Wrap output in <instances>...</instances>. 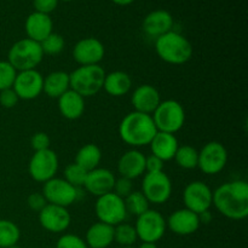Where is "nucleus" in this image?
<instances>
[{"instance_id": "423d86ee", "label": "nucleus", "mask_w": 248, "mask_h": 248, "mask_svg": "<svg viewBox=\"0 0 248 248\" xmlns=\"http://www.w3.org/2000/svg\"><path fill=\"white\" fill-rule=\"evenodd\" d=\"M152 119L159 132L174 135L184 126L186 111L179 102L174 99H166L161 101V103L157 106L152 114Z\"/></svg>"}, {"instance_id": "9d476101", "label": "nucleus", "mask_w": 248, "mask_h": 248, "mask_svg": "<svg viewBox=\"0 0 248 248\" xmlns=\"http://www.w3.org/2000/svg\"><path fill=\"white\" fill-rule=\"evenodd\" d=\"M228 162L227 148L217 140L206 143L199 152L198 167L208 176H215L224 170Z\"/></svg>"}, {"instance_id": "bb28decb", "label": "nucleus", "mask_w": 248, "mask_h": 248, "mask_svg": "<svg viewBox=\"0 0 248 248\" xmlns=\"http://www.w3.org/2000/svg\"><path fill=\"white\" fill-rule=\"evenodd\" d=\"M70 90L69 74L62 70L52 72L44 78L43 92L50 98H60L63 93Z\"/></svg>"}, {"instance_id": "37998d69", "label": "nucleus", "mask_w": 248, "mask_h": 248, "mask_svg": "<svg viewBox=\"0 0 248 248\" xmlns=\"http://www.w3.org/2000/svg\"><path fill=\"white\" fill-rule=\"evenodd\" d=\"M199 220H200V224L203 223V224H207L212 220V215L210 213V211H205V212L200 213L199 215Z\"/></svg>"}, {"instance_id": "2eb2a0df", "label": "nucleus", "mask_w": 248, "mask_h": 248, "mask_svg": "<svg viewBox=\"0 0 248 248\" xmlns=\"http://www.w3.org/2000/svg\"><path fill=\"white\" fill-rule=\"evenodd\" d=\"M39 222L46 232L61 234L69 228L72 217L67 207L47 203L39 212Z\"/></svg>"}, {"instance_id": "4c0bfd02", "label": "nucleus", "mask_w": 248, "mask_h": 248, "mask_svg": "<svg viewBox=\"0 0 248 248\" xmlns=\"http://www.w3.org/2000/svg\"><path fill=\"white\" fill-rule=\"evenodd\" d=\"M132 181L125 177H120L119 179H115V184H114L113 193H115L116 195L120 196V198L125 199L126 196L130 195L132 193Z\"/></svg>"}, {"instance_id": "a211bd4d", "label": "nucleus", "mask_w": 248, "mask_h": 248, "mask_svg": "<svg viewBox=\"0 0 248 248\" xmlns=\"http://www.w3.org/2000/svg\"><path fill=\"white\" fill-rule=\"evenodd\" d=\"M115 179V176L110 170L97 167V169L87 172L84 186L91 195L99 198V196L113 191Z\"/></svg>"}, {"instance_id": "a19ab883", "label": "nucleus", "mask_w": 248, "mask_h": 248, "mask_svg": "<svg viewBox=\"0 0 248 248\" xmlns=\"http://www.w3.org/2000/svg\"><path fill=\"white\" fill-rule=\"evenodd\" d=\"M27 203H28V207L31 211H34V212H40L47 205V201L44 198L43 193H33L27 199Z\"/></svg>"}, {"instance_id": "1a4fd4ad", "label": "nucleus", "mask_w": 248, "mask_h": 248, "mask_svg": "<svg viewBox=\"0 0 248 248\" xmlns=\"http://www.w3.org/2000/svg\"><path fill=\"white\" fill-rule=\"evenodd\" d=\"M135 229L138 239L142 240V242L156 244L164 237L166 232V219L157 211L148 210L143 215L138 216Z\"/></svg>"}, {"instance_id": "4be33fe9", "label": "nucleus", "mask_w": 248, "mask_h": 248, "mask_svg": "<svg viewBox=\"0 0 248 248\" xmlns=\"http://www.w3.org/2000/svg\"><path fill=\"white\" fill-rule=\"evenodd\" d=\"M53 23L50 15L40 14L35 12L29 15L24 23V29H26L27 38L31 40L41 43L47 35L52 33Z\"/></svg>"}, {"instance_id": "c85d7f7f", "label": "nucleus", "mask_w": 248, "mask_h": 248, "mask_svg": "<svg viewBox=\"0 0 248 248\" xmlns=\"http://www.w3.org/2000/svg\"><path fill=\"white\" fill-rule=\"evenodd\" d=\"M21 239V230L9 219H0V248H9L18 244Z\"/></svg>"}, {"instance_id": "c9c22d12", "label": "nucleus", "mask_w": 248, "mask_h": 248, "mask_svg": "<svg viewBox=\"0 0 248 248\" xmlns=\"http://www.w3.org/2000/svg\"><path fill=\"white\" fill-rule=\"evenodd\" d=\"M56 248H89L84 239L74 234H64L57 240Z\"/></svg>"}, {"instance_id": "4468645a", "label": "nucleus", "mask_w": 248, "mask_h": 248, "mask_svg": "<svg viewBox=\"0 0 248 248\" xmlns=\"http://www.w3.org/2000/svg\"><path fill=\"white\" fill-rule=\"evenodd\" d=\"M44 77L36 69L17 72L16 79L14 82V91L19 99L31 101L40 96L43 92Z\"/></svg>"}, {"instance_id": "412c9836", "label": "nucleus", "mask_w": 248, "mask_h": 248, "mask_svg": "<svg viewBox=\"0 0 248 248\" xmlns=\"http://www.w3.org/2000/svg\"><path fill=\"white\" fill-rule=\"evenodd\" d=\"M118 172L121 177L138 178L145 172V155L137 149H131L120 156L118 161Z\"/></svg>"}, {"instance_id": "9b49d317", "label": "nucleus", "mask_w": 248, "mask_h": 248, "mask_svg": "<svg viewBox=\"0 0 248 248\" xmlns=\"http://www.w3.org/2000/svg\"><path fill=\"white\" fill-rule=\"evenodd\" d=\"M58 156L53 150L46 149L34 152L28 165V171L31 178L39 183H46L55 178L58 171Z\"/></svg>"}, {"instance_id": "e433bc0d", "label": "nucleus", "mask_w": 248, "mask_h": 248, "mask_svg": "<svg viewBox=\"0 0 248 248\" xmlns=\"http://www.w3.org/2000/svg\"><path fill=\"white\" fill-rule=\"evenodd\" d=\"M50 137L45 132H36L31 138V145L34 152H41V150L50 149Z\"/></svg>"}, {"instance_id": "f257e3e1", "label": "nucleus", "mask_w": 248, "mask_h": 248, "mask_svg": "<svg viewBox=\"0 0 248 248\" xmlns=\"http://www.w3.org/2000/svg\"><path fill=\"white\" fill-rule=\"evenodd\" d=\"M212 205L229 219H245L248 216L247 182L232 181L218 186L213 191Z\"/></svg>"}, {"instance_id": "39448f33", "label": "nucleus", "mask_w": 248, "mask_h": 248, "mask_svg": "<svg viewBox=\"0 0 248 248\" xmlns=\"http://www.w3.org/2000/svg\"><path fill=\"white\" fill-rule=\"evenodd\" d=\"M44 56L45 55L41 50L40 43L24 38L16 41L10 47L7 62L17 72H24V70L35 69L41 63Z\"/></svg>"}, {"instance_id": "dca6fc26", "label": "nucleus", "mask_w": 248, "mask_h": 248, "mask_svg": "<svg viewBox=\"0 0 248 248\" xmlns=\"http://www.w3.org/2000/svg\"><path fill=\"white\" fill-rule=\"evenodd\" d=\"M104 45L96 38H84L75 44L73 48V58L80 65L99 64L104 58Z\"/></svg>"}, {"instance_id": "ddd939ff", "label": "nucleus", "mask_w": 248, "mask_h": 248, "mask_svg": "<svg viewBox=\"0 0 248 248\" xmlns=\"http://www.w3.org/2000/svg\"><path fill=\"white\" fill-rule=\"evenodd\" d=\"M212 196L213 191L207 184L194 181L184 188L183 202L186 208L199 216L205 211H210L212 206Z\"/></svg>"}, {"instance_id": "7c9ffc66", "label": "nucleus", "mask_w": 248, "mask_h": 248, "mask_svg": "<svg viewBox=\"0 0 248 248\" xmlns=\"http://www.w3.org/2000/svg\"><path fill=\"white\" fill-rule=\"evenodd\" d=\"M177 165L184 170H193L198 167L199 152L190 145H181L173 157Z\"/></svg>"}, {"instance_id": "09e8293b", "label": "nucleus", "mask_w": 248, "mask_h": 248, "mask_svg": "<svg viewBox=\"0 0 248 248\" xmlns=\"http://www.w3.org/2000/svg\"><path fill=\"white\" fill-rule=\"evenodd\" d=\"M62 1H72V0H62Z\"/></svg>"}, {"instance_id": "58836bf2", "label": "nucleus", "mask_w": 248, "mask_h": 248, "mask_svg": "<svg viewBox=\"0 0 248 248\" xmlns=\"http://www.w3.org/2000/svg\"><path fill=\"white\" fill-rule=\"evenodd\" d=\"M19 98L16 94V92L14 91V89H7L0 91V104L4 108L10 109L14 108L17 103H18Z\"/></svg>"}, {"instance_id": "473e14b6", "label": "nucleus", "mask_w": 248, "mask_h": 248, "mask_svg": "<svg viewBox=\"0 0 248 248\" xmlns=\"http://www.w3.org/2000/svg\"><path fill=\"white\" fill-rule=\"evenodd\" d=\"M64 45L65 43L63 36L58 33H53V31L40 43L44 55L50 56H56L62 52L63 48H64Z\"/></svg>"}, {"instance_id": "f8f14e48", "label": "nucleus", "mask_w": 248, "mask_h": 248, "mask_svg": "<svg viewBox=\"0 0 248 248\" xmlns=\"http://www.w3.org/2000/svg\"><path fill=\"white\" fill-rule=\"evenodd\" d=\"M43 195L47 203L68 207L78 200V188L73 186L63 178H52L44 183Z\"/></svg>"}, {"instance_id": "0eeeda50", "label": "nucleus", "mask_w": 248, "mask_h": 248, "mask_svg": "<svg viewBox=\"0 0 248 248\" xmlns=\"http://www.w3.org/2000/svg\"><path fill=\"white\" fill-rule=\"evenodd\" d=\"M94 212L99 222L106 223L111 227L124 223L127 217L124 199L113 191L97 198L94 203Z\"/></svg>"}, {"instance_id": "c756f323", "label": "nucleus", "mask_w": 248, "mask_h": 248, "mask_svg": "<svg viewBox=\"0 0 248 248\" xmlns=\"http://www.w3.org/2000/svg\"><path fill=\"white\" fill-rule=\"evenodd\" d=\"M124 202H125L127 215L130 213V215L136 216V217L150 210L149 201L147 200V198H145L142 191H132L130 195L124 199Z\"/></svg>"}, {"instance_id": "aec40b11", "label": "nucleus", "mask_w": 248, "mask_h": 248, "mask_svg": "<svg viewBox=\"0 0 248 248\" xmlns=\"http://www.w3.org/2000/svg\"><path fill=\"white\" fill-rule=\"evenodd\" d=\"M173 17L166 10H154L145 16L142 28L148 36L159 38L172 31Z\"/></svg>"}, {"instance_id": "c03bdc74", "label": "nucleus", "mask_w": 248, "mask_h": 248, "mask_svg": "<svg viewBox=\"0 0 248 248\" xmlns=\"http://www.w3.org/2000/svg\"><path fill=\"white\" fill-rule=\"evenodd\" d=\"M111 1H113L114 4L119 5V6H127V5L132 4L135 0H111Z\"/></svg>"}, {"instance_id": "393cba45", "label": "nucleus", "mask_w": 248, "mask_h": 248, "mask_svg": "<svg viewBox=\"0 0 248 248\" xmlns=\"http://www.w3.org/2000/svg\"><path fill=\"white\" fill-rule=\"evenodd\" d=\"M89 248H108L114 242V227L97 222L87 229L85 236Z\"/></svg>"}, {"instance_id": "72a5a7b5", "label": "nucleus", "mask_w": 248, "mask_h": 248, "mask_svg": "<svg viewBox=\"0 0 248 248\" xmlns=\"http://www.w3.org/2000/svg\"><path fill=\"white\" fill-rule=\"evenodd\" d=\"M86 177V170H84L81 166L73 162V164H69L64 169V178L63 179L67 181L69 184H72L73 186H75V188H80V186H84Z\"/></svg>"}, {"instance_id": "f3484780", "label": "nucleus", "mask_w": 248, "mask_h": 248, "mask_svg": "<svg viewBox=\"0 0 248 248\" xmlns=\"http://www.w3.org/2000/svg\"><path fill=\"white\" fill-rule=\"evenodd\" d=\"M166 225L173 234L179 236L191 235L200 228V220L196 213L188 208H181L172 213L166 220Z\"/></svg>"}, {"instance_id": "b1692460", "label": "nucleus", "mask_w": 248, "mask_h": 248, "mask_svg": "<svg viewBox=\"0 0 248 248\" xmlns=\"http://www.w3.org/2000/svg\"><path fill=\"white\" fill-rule=\"evenodd\" d=\"M58 109L63 118L77 120L85 111V98L73 90H68L58 98Z\"/></svg>"}, {"instance_id": "6ab92c4d", "label": "nucleus", "mask_w": 248, "mask_h": 248, "mask_svg": "<svg viewBox=\"0 0 248 248\" xmlns=\"http://www.w3.org/2000/svg\"><path fill=\"white\" fill-rule=\"evenodd\" d=\"M131 103L135 108V111L152 115L157 106L161 103V96L157 89L152 85L144 84L138 86L133 91L131 96Z\"/></svg>"}, {"instance_id": "a878e982", "label": "nucleus", "mask_w": 248, "mask_h": 248, "mask_svg": "<svg viewBox=\"0 0 248 248\" xmlns=\"http://www.w3.org/2000/svg\"><path fill=\"white\" fill-rule=\"evenodd\" d=\"M132 87V79L130 75L121 70H115L106 74L103 82L104 91L113 97L125 96Z\"/></svg>"}, {"instance_id": "cd10ccee", "label": "nucleus", "mask_w": 248, "mask_h": 248, "mask_svg": "<svg viewBox=\"0 0 248 248\" xmlns=\"http://www.w3.org/2000/svg\"><path fill=\"white\" fill-rule=\"evenodd\" d=\"M102 160V152L96 144H85L84 147L80 148L75 156V164L81 166L82 169L86 170L87 172L97 169Z\"/></svg>"}, {"instance_id": "49530a36", "label": "nucleus", "mask_w": 248, "mask_h": 248, "mask_svg": "<svg viewBox=\"0 0 248 248\" xmlns=\"http://www.w3.org/2000/svg\"><path fill=\"white\" fill-rule=\"evenodd\" d=\"M9 248H22L21 246H19L18 244H16V245H12V246H10Z\"/></svg>"}, {"instance_id": "de8ad7c7", "label": "nucleus", "mask_w": 248, "mask_h": 248, "mask_svg": "<svg viewBox=\"0 0 248 248\" xmlns=\"http://www.w3.org/2000/svg\"><path fill=\"white\" fill-rule=\"evenodd\" d=\"M121 248H135V247H132V246H131V247H121Z\"/></svg>"}, {"instance_id": "7ed1b4c3", "label": "nucleus", "mask_w": 248, "mask_h": 248, "mask_svg": "<svg viewBox=\"0 0 248 248\" xmlns=\"http://www.w3.org/2000/svg\"><path fill=\"white\" fill-rule=\"evenodd\" d=\"M155 51L164 62L174 65L184 64L193 57V45L190 41L173 31L156 38Z\"/></svg>"}, {"instance_id": "2f4dec72", "label": "nucleus", "mask_w": 248, "mask_h": 248, "mask_svg": "<svg viewBox=\"0 0 248 248\" xmlns=\"http://www.w3.org/2000/svg\"><path fill=\"white\" fill-rule=\"evenodd\" d=\"M138 240L137 232L133 225L127 223H120L114 227V241L121 247H131Z\"/></svg>"}, {"instance_id": "6e6552de", "label": "nucleus", "mask_w": 248, "mask_h": 248, "mask_svg": "<svg viewBox=\"0 0 248 248\" xmlns=\"http://www.w3.org/2000/svg\"><path fill=\"white\" fill-rule=\"evenodd\" d=\"M142 193L154 205H162L172 194V182L164 171L147 172L142 182Z\"/></svg>"}, {"instance_id": "f03ea898", "label": "nucleus", "mask_w": 248, "mask_h": 248, "mask_svg": "<svg viewBox=\"0 0 248 248\" xmlns=\"http://www.w3.org/2000/svg\"><path fill=\"white\" fill-rule=\"evenodd\" d=\"M156 132L152 115L138 111L128 113L119 125V135L123 142L135 148L150 144Z\"/></svg>"}, {"instance_id": "ea45409f", "label": "nucleus", "mask_w": 248, "mask_h": 248, "mask_svg": "<svg viewBox=\"0 0 248 248\" xmlns=\"http://www.w3.org/2000/svg\"><path fill=\"white\" fill-rule=\"evenodd\" d=\"M58 1L60 0H33V6L35 9V12L50 15L51 12L57 9Z\"/></svg>"}, {"instance_id": "5701e85b", "label": "nucleus", "mask_w": 248, "mask_h": 248, "mask_svg": "<svg viewBox=\"0 0 248 248\" xmlns=\"http://www.w3.org/2000/svg\"><path fill=\"white\" fill-rule=\"evenodd\" d=\"M149 145L152 149V154L159 157L164 162L173 159L179 147L176 136L172 133L159 132V131L154 136Z\"/></svg>"}, {"instance_id": "a18cd8bd", "label": "nucleus", "mask_w": 248, "mask_h": 248, "mask_svg": "<svg viewBox=\"0 0 248 248\" xmlns=\"http://www.w3.org/2000/svg\"><path fill=\"white\" fill-rule=\"evenodd\" d=\"M138 248H157V246L154 242H142Z\"/></svg>"}, {"instance_id": "f704fd0d", "label": "nucleus", "mask_w": 248, "mask_h": 248, "mask_svg": "<svg viewBox=\"0 0 248 248\" xmlns=\"http://www.w3.org/2000/svg\"><path fill=\"white\" fill-rule=\"evenodd\" d=\"M17 70L7 61H0V91L12 89Z\"/></svg>"}, {"instance_id": "20e7f679", "label": "nucleus", "mask_w": 248, "mask_h": 248, "mask_svg": "<svg viewBox=\"0 0 248 248\" xmlns=\"http://www.w3.org/2000/svg\"><path fill=\"white\" fill-rule=\"evenodd\" d=\"M106 72L99 64L80 65L69 74L70 90L81 97H92L103 89Z\"/></svg>"}, {"instance_id": "79ce46f5", "label": "nucleus", "mask_w": 248, "mask_h": 248, "mask_svg": "<svg viewBox=\"0 0 248 248\" xmlns=\"http://www.w3.org/2000/svg\"><path fill=\"white\" fill-rule=\"evenodd\" d=\"M164 170V161L155 155L145 156V171L147 172H160Z\"/></svg>"}]
</instances>
